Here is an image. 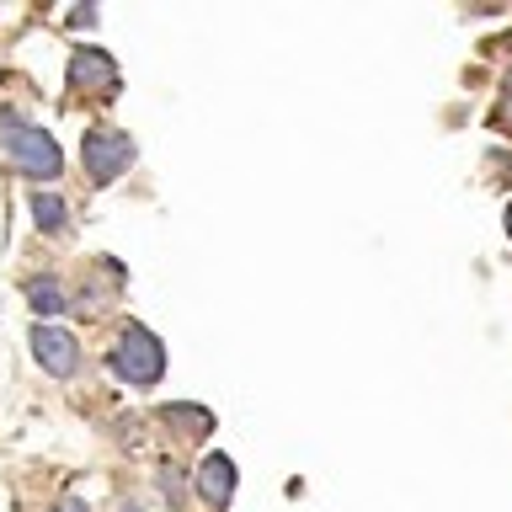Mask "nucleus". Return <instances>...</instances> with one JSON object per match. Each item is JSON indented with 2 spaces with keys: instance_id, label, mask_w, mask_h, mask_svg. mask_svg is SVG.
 I'll return each instance as SVG.
<instances>
[{
  "instance_id": "obj_12",
  "label": "nucleus",
  "mask_w": 512,
  "mask_h": 512,
  "mask_svg": "<svg viewBox=\"0 0 512 512\" xmlns=\"http://www.w3.org/2000/svg\"><path fill=\"white\" fill-rule=\"evenodd\" d=\"M507 235H512V203H507Z\"/></svg>"
},
{
  "instance_id": "obj_9",
  "label": "nucleus",
  "mask_w": 512,
  "mask_h": 512,
  "mask_svg": "<svg viewBox=\"0 0 512 512\" xmlns=\"http://www.w3.org/2000/svg\"><path fill=\"white\" fill-rule=\"evenodd\" d=\"M160 422L176 427V432H187V438H203V432L214 427V411H203V406H166V411H160Z\"/></svg>"
},
{
  "instance_id": "obj_5",
  "label": "nucleus",
  "mask_w": 512,
  "mask_h": 512,
  "mask_svg": "<svg viewBox=\"0 0 512 512\" xmlns=\"http://www.w3.org/2000/svg\"><path fill=\"white\" fill-rule=\"evenodd\" d=\"M32 358H38L54 379H75L80 374V342L64 326H38L32 331Z\"/></svg>"
},
{
  "instance_id": "obj_11",
  "label": "nucleus",
  "mask_w": 512,
  "mask_h": 512,
  "mask_svg": "<svg viewBox=\"0 0 512 512\" xmlns=\"http://www.w3.org/2000/svg\"><path fill=\"white\" fill-rule=\"evenodd\" d=\"M54 512H91L86 502H80V496H59V507Z\"/></svg>"
},
{
  "instance_id": "obj_13",
  "label": "nucleus",
  "mask_w": 512,
  "mask_h": 512,
  "mask_svg": "<svg viewBox=\"0 0 512 512\" xmlns=\"http://www.w3.org/2000/svg\"><path fill=\"white\" fill-rule=\"evenodd\" d=\"M123 512H139V507H123Z\"/></svg>"
},
{
  "instance_id": "obj_10",
  "label": "nucleus",
  "mask_w": 512,
  "mask_h": 512,
  "mask_svg": "<svg viewBox=\"0 0 512 512\" xmlns=\"http://www.w3.org/2000/svg\"><path fill=\"white\" fill-rule=\"evenodd\" d=\"M160 491H166L171 502H176V496H182V475H176L171 464H166V470H160Z\"/></svg>"
},
{
  "instance_id": "obj_8",
  "label": "nucleus",
  "mask_w": 512,
  "mask_h": 512,
  "mask_svg": "<svg viewBox=\"0 0 512 512\" xmlns=\"http://www.w3.org/2000/svg\"><path fill=\"white\" fill-rule=\"evenodd\" d=\"M32 224H38L43 235H59L64 224H70V208H64V198H54V192H32Z\"/></svg>"
},
{
  "instance_id": "obj_1",
  "label": "nucleus",
  "mask_w": 512,
  "mask_h": 512,
  "mask_svg": "<svg viewBox=\"0 0 512 512\" xmlns=\"http://www.w3.org/2000/svg\"><path fill=\"white\" fill-rule=\"evenodd\" d=\"M0 150L11 155V166L32 176V182H59L64 176V155L48 128H38L22 112H0Z\"/></svg>"
},
{
  "instance_id": "obj_6",
  "label": "nucleus",
  "mask_w": 512,
  "mask_h": 512,
  "mask_svg": "<svg viewBox=\"0 0 512 512\" xmlns=\"http://www.w3.org/2000/svg\"><path fill=\"white\" fill-rule=\"evenodd\" d=\"M192 475H198L192 486H198V502H203V507L224 512V507L235 502V459H230V454H203Z\"/></svg>"
},
{
  "instance_id": "obj_7",
  "label": "nucleus",
  "mask_w": 512,
  "mask_h": 512,
  "mask_svg": "<svg viewBox=\"0 0 512 512\" xmlns=\"http://www.w3.org/2000/svg\"><path fill=\"white\" fill-rule=\"evenodd\" d=\"M27 304H32L38 315H64V310H70V299H64L59 278H27Z\"/></svg>"
},
{
  "instance_id": "obj_2",
  "label": "nucleus",
  "mask_w": 512,
  "mask_h": 512,
  "mask_svg": "<svg viewBox=\"0 0 512 512\" xmlns=\"http://www.w3.org/2000/svg\"><path fill=\"white\" fill-rule=\"evenodd\" d=\"M107 368L118 384H128V390H155L160 374H166V342H160L150 326L128 320L118 331V342H112V352H107Z\"/></svg>"
},
{
  "instance_id": "obj_3",
  "label": "nucleus",
  "mask_w": 512,
  "mask_h": 512,
  "mask_svg": "<svg viewBox=\"0 0 512 512\" xmlns=\"http://www.w3.org/2000/svg\"><path fill=\"white\" fill-rule=\"evenodd\" d=\"M134 139L123 134V128H112V123H96L80 134V160H86V171H91V182L96 187H112L118 176L134 166Z\"/></svg>"
},
{
  "instance_id": "obj_4",
  "label": "nucleus",
  "mask_w": 512,
  "mask_h": 512,
  "mask_svg": "<svg viewBox=\"0 0 512 512\" xmlns=\"http://www.w3.org/2000/svg\"><path fill=\"white\" fill-rule=\"evenodd\" d=\"M70 86L91 91V96H118V86H123L118 59H112L107 48H96V43L75 48V54H70Z\"/></svg>"
}]
</instances>
